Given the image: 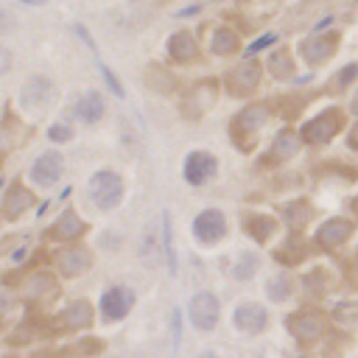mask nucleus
I'll list each match as a JSON object with an SVG mask.
<instances>
[{
	"instance_id": "nucleus-27",
	"label": "nucleus",
	"mask_w": 358,
	"mask_h": 358,
	"mask_svg": "<svg viewBox=\"0 0 358 358\" xmlns=\"http://www.w3.org/2000/svg\"><path fill=\"white\" fill-rule=\"evenodd\" d=\"M257 266H260V257L255 252H241L235 257V263H232V277L235 280H252Z\"/></svg>"
},
{
	"instance_id": "nucleus-31",
	"label": "nucleus",
	"mask_w": 358,
	"mask_h": 358,
	"mask_svg": "<svg viewBox=\"0 0 358 358\" xmlns=\"http://www.w3.org/2000/svg\"><path fill=\"white\" fill-rule=\"evenodd\" d=\"M48 137H50L53 143H64V140L73 137V131H70V126H64V123H53V126L48 129Z\"/></svg>"
},
{
	"instance_id": "nucleus-16",
	"label": "nucleus",
	"mask_w": 358,
	"mask_h": 358,
	"mask_svg": "<svg viewBox=\"0 0 358 358\" xmlns=\"http://www.w3.org/2000/svg\"><path fill=\"white\" fill-rule=\"evenodd\" d=\"M73 115L81 123H98L103 117V98L98 90H87L76 103H73Z\"/></svg>"
},
{
	"instance_id": "nucleus-12",
	"label": "nucleus",
	"mask_w": 358,
	"mask_h": 358,
	"mask_svg": "<svg viewBox=\"0 0 358 358\" xmlns=\"http://www.w3.org/2000/svg\"><path fill=\"white\" fill-rule=\"evenodd\" d=\"M56 266L64 277H78L92 266V252L87 246H64L56 252Z\"/></svg>"
},
{
	"instance_id": "nucleus-9",
	"label": "nucleus",
	"mask_w": 358,
	"mask_h": 358,
	"mask_svg": "<svg viewBox=\"0 0 358 358\" xmlns=\"http://www.w3.org/2000/svg\"><path fill=\"white\" fill-rule=\"evenodd\" d=\"M232 322H235V327L241 333L260 336L266 330V324H268V313H266V308L260 302H241L235 308V313H232Z\"/></svg>"
},
{
	"instance_id": "nucleus-35",
	"label": "nucleus",
	"mask_w": 358,
	"mask_h": 358,
	"mask_svg": "<svg viewBox=\"0 0 358 358\" xmlns=\"http://www.w3.org/2000/svg\"><path fill=\"white\" fill-rule=\"evenodd\" d=\"M176 316H173V352L179 350V310H173Z\"/></svg>"
},
{
	"instance_id": "nucleus-11",
	"label": "nucleus",
	"mask_w": 358,
	"mask_h": 358,
	"mask_svg": "<svg viewBox=\"0 0 358 358\" xmlns=\"http://www.w3.org/2000/svg\"><path fill=\"white\" fill-rule=\"evenodd\" d=\"M62 168H64L62 154H59V151H45V154H39L36 162L31 165V179H34V185H39V187H50V185L59 182Z\"/></svg>"
},
{
	"instance_id": "nucleus-1",
	"label": "nucleus",
	"mask_w": 358,
	"mask_h": 358,
	"mask_svg": "<svg viewBox=\"0 0 358 358\" xmlns=\"http://www.w3.org/2000/svg\"><path fill=\"white\" fill-rule=\"evenodd\" d=\"M285 327L296 338V344L310 347L327 333V319H324L322 310H296L285 319Z\"/></svg>"
},
{
	"instance_id": "nucleus-21",
	"label": "nucleus",
	"mask_w": 358,
	"mask_h": 358,
	"mask_svg": "<svg viewBox=\"0 0 358 358\" xmlns=\"http://www.w3.org/2000/svg\"><path fill=\"white\" fill-rule=\"evenodd\" d=\"M266 294L271 302H285L294 294V277L288 271H277L266 280Z\"/></svg>"
},
{
	"instance_id": "nucleus-22",
	"label": "nucleus",
	"mask_w": 358,
	"mask_h": 358,
	"mask_svg": "<svg viewBox=\"0 0 358 358\" xmlns=\"http://www.w3.org/2000/svg\"><path fill=\"white\" fill-rule=\"evenodd\" d=\"M187 98H193V103H185V112L190 117H196V115H204L215 103V90H213V84H204V87L199 84V87H193V92Z\"/></svg>"
},
{
	"instance_id": "nucleus-26",
	"label": "nucleus",
	"mask_w": 358,
	"mask_h": 358,
	"mask_svg": "<svg viewBox=\"0 0 358 358\" xmlns=\"http://www.w3.org/2000/svg\"><path fill=\"white\" fill-rule=\"evenodd\" d=\"M162 252H165V260H168V271L176 274V249H173V227H171V213H162Z\"/></svg>"
},
{
	"instance_id": "nucleus-13",
	"label": "nucleus",
	"mask_w": 358,
	"mask_h": 358,
	"mask_svg": "<svg viewBox=\"0 0 358 358\" xmlns=\"http://www.w3.org/2000/svg\"><path fill=\"white\" fill-rule=\"evenodd\" d=\"M50 98H53V84H50L45 76H31V78L25 81L22 92H20V101H22V106H28V109H42Z\"/></svg>"
},
{
	"instance_id": "nucleus-29",
	"label": "nucleus",
	"mask_w": 358,
	"mask_h": 358,
	"mask_svg": "<svg viewBox=\"0 0 358 358\" xmlns=\"http://www.w3.org/2000/svg\"><path fill=\"white\" fill-rule=\"evenodd\" d=\"M285 218H288V224L291 227H305L308 224V218H310V207L305 204V201H291V207H285Z\"/></svg>"
},
{
	"instance_id": "nucleus-40",
	"label": "nucleus",
	"mask_w": 358,
	"mask_h": 358,
	"mask_svg": "<svg viewBox=\"0 0 358 358\" xmlns=\"http://www.w3.org/2000/svg\"><path fill=\"white\" fill-rule=\"evenodd\" d=\"M355 215H358V204H355Z\"/></svg>"
},
{
	"instance_id": "nucleus-33",
	"label": "nucleus",
	"mask_w": 358,
	"mask_h": 358,
	"mask_svg": "<svg viewBox=\"0 0 358 358\" xmlns=\"http://www.w3.org/2000/svg\"><path fill=\"white\" fill-rule=\"evenodd\" d=\"M8 67H11V50H8L6 45H0V76H3Z\"/></svg>"
},
{
	"instance_id": "nucleus-6",
	"label": "nucleus",
	"mask_w": 358,
	"mask_h": 358,
	"mask_svg": "<svg viewBox=\"0 0 358 358\" xmlns=\"http://www.w3.org/2000/svg\"><path fill=\"white\" fill-rule=\"evenodd\" d=\"M218 313H221L218 296L210 291H199L187 305V316H190L196 330H213L218 324Z\"/></svg>"
},
{
	"instance_id": "nucleus-24",
	"label": "nucleus",
	"mask_w": 358,
	"mask_h": 358,
	"mask_svg": "<svg viewBox=\"0 0 358 358\" xmlns=\"http://www.w3.org/2000/svg\"><path fill=\"white\" fill-rule=\"evenodd\" d=\"M296 151H299V134L296 131H288V129L280 131L277 140H274V145H271V157L274 159H288Z\"/></svg>"
},
{
	"instance_id": "nucleus-7",
	"label": "nucleus",
	"mask_w": 358,
	"mask_h": 358,
	"mask_svg": "<svg viewBox=\"0 0 358 358\" xmlns=\"http://www.w3.org/2000/svg\"><path fill=\"white\" fill-rule=\"evenodd\" d=\"M134 305V291L126 285H112L101 296V313L106 322H120Z\"/></svg>"
},
{
	"instance_id": "nucleus-10",
	"label": "nucleus",
	"mask_w": 358,
	"mask_h": 358,
	"mask_svg": "<svg viewBox=\"0 0 358 358\" xmlns=\"http://www.w3.org/2000/svg\"><path fill=\"white\" fill-rule=\"evenodd\" d=\"M215 171H218V162H215V157H213L210 151H193V154H187L185 168H182V173H185V179H187L190 185H204V182H210V179L215 176Z\"/></svg>"
},
{
	"instance_id": "nucleus-39",
	"label": "nucleus",
	"mask_w": 358,
	"mask_h": 358,
	"mask_svg": "<svg viewBox=\"0 0 358 358\" xmlns=\"http://www.w3.org/2000/svg\"><path fill=\"white\" fill-rule=\"evenodd\" d=\"M352 263H355V268H358V252H355V260H352Z\"/></svg>"
},
{
	"instance_id": "nucleus-5",
	"label": "nucleus",
	"mask_w": 358,
	"mask_h": 358,
	"mask_svg": "<svg viewBox=\"0 0 358 358\" xmlns=\"http://www.w3.org/2000/svg\"><path fill=\"white\" fill-rule=\"evenodd\" d=\"M193 235L204 246H215L227 238V218L221 210H204L193 221Z\"/></svg>"
},
{
	"instance_id": "nucleus-14",
	"label": "nucleus",
	"mask_w": 358,
	"mask_h": 358,
	"mask_svg": "<svg viewBox=\"0 0 358 358\" xmlns=\"http://www.w3.org/2000/svg\"><path fill=\"white\" fill-rule=\"evenodd\" d=\"M84 232H87V224L78 218L76 210H64V213L53 221V227H50V238H53V241H62V243L78 241Z\"/></svg>"
},
{
	"instance_id": "nucleus-17",
	"label": "nucleus",
	"mask_w": 358,
	"mask_h": 358,
	"mask_svg": "<svg viewBox=\"0 0 358 358\" xmlns=\"http://www.w3.org/2000/svg\"><path fill=\"white\" fill-rule=\"evenodd\" d=\"M243 232H246L252 241L266 243V241L274 238L277 221H274L271 215H263V213H249V215H243Z\"/></svg>"
},
{
	"instance_id": "nucleus-20",
	"label": "nucleus",
	"mask_w": 358,
	"mask_h": 358,
	"mask_svg": "<svg viewBox=\"0 0 358 358\" xmlns=\"http://www.w3.org/2000/svg\"><path fill=\"white\" fill-rule=\"evenodd\" d=\"M232 76H238V81L232 78V81H227L229 84V92H252L255 87H257V78H260V70H257V64L255 62H243V64H238L235 70H232Z\"/></svg>"
},
{
	"instance_id": "nucleus-38",
	"label": "nucleus",
	"mask_w": 358,
	"mask_h": 358,
	"mask_svg": "<svg viewBox=\"0 0 358 358\" xmlns=\"http://www.w3.org/2000/svg\"><path fill=\"white\" fill-rule=\"evenodd\" d=\"M199 358H218V355H215V352H201Z\"/></svg>"
},
{
	"instance_id": "nucleus-2",
	"label": "nucleus",
	"mask_w": 358,
	"mask_h": 358,
	"mask_svg": "<svg viewBox=\"0 0 358 358\" xmlns=\"http://www.w3.org/2000/svg\"><path fill=\"white\" fill-rule=\"evenodd\" d=\"M87 193L101 210H112L123 199V179L115 171H95L87 185Z\"/></svg>"
},
{
	"instance_id": "nucleus-34",
	"label": "nucleus",
	"mask_w": 358,
	"mask_h": 358,
	"mask_svg": "<svg viewBox=\"0 0 358 358\" xmlns=\"http://www.w3.org/2000/svg\"><path fill=\"white\" fill-rule=\"evenodd\" d=\"M274 39H277L274 34H268V36H260V39H257V42H255V45L249 48V53H255V50H263V48H266V45H271Z\"/></svg>"
},
{
	"instance_id": "nucleus-15",
	"label": "nucleus",
	"mask_w": 358,
	"mask_h": 358,
	"mask_svg": "<svg viewBox=\"0 0 358 358\" xmlns=\"http://www.w3.org/2000/svg\"><path fill=\"white\" fill-rule=\"evenodd\" d=\"M56 324H59L62 330H84V327H90V324H92V305L84 302V299L67 305V308L59 313Z\"/></svg>"
},
{
	"instance_id": "nucleus-30",
	"label": "nucleus",
	"mask_w": 358,
	"mask_h": 358,
	"mask_svg": "<svg viewBox=\"0 0 358 358\" xmlns=\"http://www.w3.org/2000/svg\"><path fill=\"white\" fill-rule=\"evenodd\" d=\"M215 50L218 53H232L235 50V34L232 31H221L215 36Z\"/></svg>"
},
{
	"instance_id": "nucleus-18",
	"label": "nucleus",
	"mask_w": 358,
	"mask_h": 358,
	"mask_svg": "<svg viewBox=\"0 0 358 358\" xmlns=\"http://www.w3.org/2000/svg\"><path fill=\"white\" fill-rule=\"evenodd\" d=\"M22 291H25L28 296H34V299H42V296L48 299V296H56V294H59V282H56V277L48 274V271H34V274H28Z\"/></svg>"
},
{
	"instance_id": "nucleus-8",
	"label": "nucleus",
	"mask_w": 358,
	"mask_h": 358,
	"mask_svg": "<svg viewBox=\"0 0 358 358\" xmlns=\"http://www.w3.org/2000/svg\"><path fill=\"white\" fill-rule=\"evenodd\" d=\"M352 232H355V224H350L347 218H330V221H324L319 229H316V235H313V241H316V246L319 249H338V246H344L350 238H352Z\"/></svg>"
},
{
	"instance_id": "nucleus-23",
	"label": "nucleus",
	"mask_w": 358,
	"mask_h": 358,
	"mask_svg": "<svg viewBox=\"0 0 358 358\" xmlns=\"http://www.w3.org/2000/svg\"><path fill=\"white\" fill-rule=\"evenodd\" d=\"M299 243H305V241H302L299 235L288 238V241H285V243H282V246H280V249L274 252V257H277V260H280L282 266H288V268H291V266H296V263H302V260L308 257L310 246H302V249H296Z\"/></svg>"
},
{
	"instance_id": "nucleus-36",
	"label": "nucleus",
	"mask_w": 358,
	"mask_h": 358,
	"mask_svg": "<svg viewBox=\"0 0 358 358\" xmlns=\"http://www.w3.org/2000/svg\"><path fill=\"white\" fill-rule=\"evenodd\" d=\"M350 145H352V148H358V126L352 129V137H350Z\"/></svg>"
},
{
	"instance_id": "nucleus-19",
	"label": "nucleus",
	"mask_w": 358,
	"mask_h": 358,
	"mask_svg": "<svg viewBox=\"0 0 358 358\" xmlns=\"http://www.w3.org/2000/svg\"><path fill=\"white\" fill-rule=\"evenodd\" d=\"M31 204H34V193L28 187H22V185H11V190L3 199V213L8 218H20Z\"/></svg>"
},
{
	"instance_id": "nucleus-37",
	"label": "nucleus",
	"mask_w": 358,
	"mask_h": 358,
	"mask_svg": "<svg viewBox=\"0 0 358 358\" xmlns=\"http://www.w3.org/2000/svg\"><path fill=\"white\" fill-rule=\"evenodd\" d=\"M22 3H25V6H42L45 0H22Z\"/></svg>"
},
{
	"instance_id": "nucleus-28",
	"label": "nucleus",
	"mask_w": 358,
	"mask_h": 358,
	"mask_svg": "<svg viewBox=\"0 0 358 358\" xmlns=\"http://www.w3.org/2000/svg\"><path fill=\"white\" fill-rule=\"evenodd\" d=\"M171 53H173V59H179V62H190V59L196 56L193 39H190L187 34H176V36L171 39Z\"/></svg>"
},
{
	"instance_id": "nucleus-3",
	"label": "nucleus",
	"mask_w": 358,
	"mask_h": 358,
	"mask_svg": "<svg viewBox=\"0 0 358 358\" xmlns=\"http://www.w3.org/2000/svg\"><path fill=\"white\" fill-rule=\"evenodd\" d=\"M266 120H268V109H266V106H249V109H243V112L232 120V137H235V143H238L243 151H249V148L255 145L260 129L266 126Z\"/></svg>"
},
{
	"instance_id": "nucleus-32",
	"label": "nucleus",
	"mask_w": 358,
	"mask_h": 358,
	"mask_svg": "<svg viewBox=\"0 0 358 358\" xmlns=\"http://www.w3.org/2000/svg\"><path fill=\"white\" fill-rule=\"evenodd\" d=\"M355 76H358V64H347V70L338 76V81H333V87H336V84H338V87H344V84H350Z\"/></svg>"
},
{
	"instance_id": "nucleus-4",
	"label": "nucleus",
	"mask_w": 358,
	"mask_h": 358,
	"mask_svg": "<svg viewBox=\"0 0 358 358\" xmlns=\"http://www.w3.org/2000/svg\"><path fill=\"white\" fill-rule=\"evenodd\" d=\"M341 126H344V115H341V109H324L322 115H316L313 120L305 123L302 137H305L308 143H313V145H322V143H327Z\"/></svg>"
},
{
	"instance_id": "nucleus-25",
	"label": "nucleus",
	"mask_w": 358,
	"mask_h": 358,
	"mask_svg": "<svg viewBox=\"0 0 358 358\" xmlns=\"http://www.w3.org/2000/svg\"><path fill=\"white\" fill-rule=\"evenodd\" d=\"M137 255H140V260H145L148 266L159 260V241H157V224H151V227H148V229L143 232Z\"/></svg>"
}]
</instances>
